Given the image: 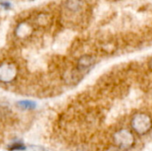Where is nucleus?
<instances>
[{"mask_svg": "<svg viewBox=\"0 0 152 151\" xmlns=\"http://www.w3.org/2000/svg\"><path fill=\"white\" fill-rule=\"evenodd\" d=\"M113 142L118 149L122 150H128L134 146L135 137L131 130L120 129L114 133Z\"/></svg>", "mask_w": 152, "mask_h": 151, "instance_id": "nucleus-2", "label": "nucleus"}, {"mask_svg": "<svg viewBox=\"0 0 152 151\" xmlns=\"http://www.w3.org/2000/svg\"><path fill=\"white\" fill-rule=\"evenodd\" d=\"M26 146L20 142H15L8 145L7 150L9 151H24L26 150Z\"/></svg>", "mask_w": 152, "mask_h": 151, "instance_id": "nucleus-8", "label": "nucleus"}, {"mask_svg": "<svg viewBox=\"0 0 152 151\" xmlns=\"http://www.w3.org/2000/svg\"><path fill=\"white\" fill-rule=\"evenodd\" d=\"M95 62V60L94 58L92 56V55H89V54H86V55H83L81 56L79 59H78V61H77V67L79 69L81 70H85V69H89L90 67H92Z\"/></svg>", "mask_w": 152, "mask_h": 151, "instance_id": "nucleus-5", "label": "nucleus"}, {"mask_svg": "<svg viewBox=\"0 0 152 151\" xmlns=\"http://www.w3.org/2000/svg\"><path fill=\"white\" fill-rule=\"evenodd\" d=\"M148 67H149L150 70H151L152 71V58L151 59H150V61H148Z\"/></svg>", "mask_w": 152, "mask_h": 151, "instance_id": "nucleus-10", "label": "nucleus"}, {"mask_svg": "<svg viewBox=\"0 0 152 151\" xmlns=\"http://www.w3.org/2000/svg\"><path fill=\"white\" fill-rule=\"evenodd\" d=\"M17 107L20 109L23 110H31V109H35L37 107V103L33 101H29V100H23V101H19L16 103Z\"/></svg>", "mask_w": 152, "mask_h": 151, "instance_id": "nucleus-6", "label": "nucleus"}, {"mask_svg": "<svg viewBox=\"0 0 152 151\" xmlns=\"http://www.w3.org/2000/svg\"><path fill=\"white\" fill-rule=\"evenodd\" d=\"M131 127L136 134L146 135L152 130V117L145 112H136L131 118Z\"/></svg>", "mask_w": 152, "mask_h": 151, "instance_id": "nucleus-1", "label": "nucleus"}, {"mask_svg": "<svg viewBox=\"0 0 152 151\" xmlns=\"http://www.w3.org/2000/svg\"><path fill=\"white\" fill-rule=\"evenodd\" d=\"M32 32V27L27 22H20L15 28V34L18 37L24 38L28 36Z\"/></svg>", "mask_w": 152, "mask_h": 151, "instance_id": "nucleus-4", "label": "nucleus"}, {"mask_svg": "<svg viewBox=\"0 0 152 151\" xmlns=\"http://www.w3.org/2000/svg\"><path fill=\"white\" fill-rule=\"evenodd\" d=\"M0 5H1L2 7H4L5 10H9V9L12 7L11 3H9V2H7V1H0Z\"/></svg>", "mask_w": 152, "mask_h": 151, "instance_id": "nucleus-9", "label": "nucleus"}, {"mask_svg": "<svg viewBox=\"0 0 152 151\" xmlns=\"http://www.w3.org/2000/svg\"><path fill=\"white\" fill-rule=\"evenodd\" d=\"M17 76V69L14 64L4 62L0 65V82H12Z\"/></svg>", "mask_w": 152, "mask_h": 151, "instance_id": "nucleus-3", "label": "nucleus"}, {"mask_svg": "<svg viewBox=\"0 0 152 151\" xmlns=\"http://www.w3.org/2000/svg\"><path fill=\"white\" fill-rule=\"evenodd\" d=\"M66 7L73 12H78L83 5L82 0H66L65 2Z\"/></svg>", "mask_w": 152, "mask_h": 151, "instance_id": "nucleus-7", "label": "nucleus"}]
</instances>
